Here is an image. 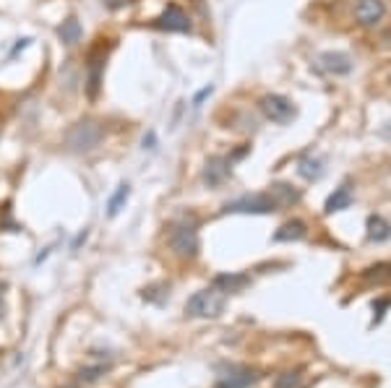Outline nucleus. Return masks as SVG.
Returning <instances> with one entry per match:
<instances>
[{
    "instance_id": "10",
    "label": "nucleus",
    "mask_w": 391,
    "mask_h": 388,
    "mask_svg": "<svg viewBox=\"0 0 391 388\" xmlns=\"http://www.w3.org/2000/svg\"><path fill=\"white\" fill-rule=\"evenodd\" d=\"M321 65H323V70H329L334 76H342V73H350L352 70V60H350V55H344V52H323Z\"/></svg>"
},
{
    "instance_id": "19",
    "label": "nucleus",
    "mask_w": 391,
    "mask_h": 388,
    "mask_svg": "<svg viewBox=\"0 0 391 388\" xmlns=\"http://www.w3.org/2000/svg\"><path fill=\"white\" fill-rule=\"evenodd\" d=\"M300 175H303L305 180H318L323 175V162L316 160V157L300 160Z\"/></svg>"
},
{
    "instance_id": "8",
    "label": "nucleus",
    "mask_w": 391,
    "mask_h": 388,
    "mask_svg": "<svg viewBox=\"0 0 391 388\" xmlns=\"http://www.w3.org/2000/svg\"><path fill=\"white\" fill-rule=\"evenodd\" d=\"M227 178H230V160H225V157H209L204 164L206 185H209V188H216V185H222Z\"/></svg>"
},
{
    "instance_id": "14",
    "label": "nucleus",
    "mask_w": 391,
    "mask_h": 388,
    "mask_svg": "<svg viewBox=\"0 0 391 388\" xmlns=\"http://www.w3.org/2000/svg\"><path fill=\"white\" fill-rule=\"evenodd\" d=\"M305 238V224L303 222H287L274 232V242H290V240H303Z\"/></svg>"
},
{
    "instance_id": "4",
    "label": "nucleus",
    "mask_w": 391,
    "mask_h": 388,
    "mask_svg": "<svg viewBox=\"0 0 391 388\" xmlns=\"http://www.w3.org/2000/svg\"><path fill=\"white\" fill-rule=\"evenodd\" d=\"M258 107H261V112H264L272 123H279V125H287V123L297 115L295 104L287 100V97H282V94H266V97H261Z\"/></svg>"
},
{
    "instance_id": "12",
    "label": "nucleus",
    "mask_w": 391,
    "mask_h": 388,
    "mask_svg": "<svg viewBox=\"0 0 391 388\" xmlns=\"http://www.w3.org/2000/svg\"><path fill=\"white\" fill-rule=\"evenodd\" d=\"M350 203H352V190H350V185H342V188H337L332 196L326 199L323 211H326V214H334V211L350 209Z\"/></svg>"
},
{
    "instance_id": "26",
    "label": "nucleus",
    "mask_w": 391,
    "mask_h": 388,
    "mask_svg": "<svg viewBox=\"0 0 391 388\" xmlns=\"http://www.w3.org/2000/svg\"><path fill=\"white\" fill-rule=\"evenodd\" d=\"M63 388H76V386H63Z\"/></svg>"
},
{
    "instance_id": "9",
    "label": "nucleus",
    "mask_w": 391,
    "mask_h": 388,
    "mask_svg": "<svg viewBox=\"0 0 391 388\" xmlns=\"http://www.w3.org/2000/svg\"><path fill=\"white\" fill-rule=\"evenodd\" d=\"M383 13H386L383 0H360L357 8H355V16H357L362 26H376L383 19Z\"/></svg>"
},
{
    "instance_id": "3",
    "label": "nucleus",
    "mask_w": 391,
    "mask_h": 388,
    "mask_svg": "<svg viewBox=\"0 0 391 388\" xmlns=\"http://www.w3.org/2000/svg\"><path fill=\"white\" fill-rule=\"evenodd\" d=\"M272 211H279L272 193H248L225 203V214H272Z\"/></svg>"
},
{
    "instance_id": "22",
    "label": "nucleus",
    "mask_w": 391,
    "mask_h": 388,
    "mask_svg": "<svg viewBox=\"0 0 391 388\" xmlns=\"http://www.w3.org/2000/svg\"><path fill=\"white\" fill-rule=\"evenodd\" d=\"M102 3H105V6H108V8H123V6H128V3H133V0H102Z\"/></svg>"
},
{
    "instance_id": "1",
    "label": "nucleus",
    "mask_w": 391,
    "mask_h": 388,
    "mask_svg": "<svg viewBox=\"0 0 391 388\" xmlns=\"http://www.w3.org/2000/svg\"><path fill=\"white\" fill-rule=\"evenodd\" d=\"M105 139V128H102V123L97 120H78L71 125V130L66 133V146L71 151H91L97 149L99 143Z\"/></svg>"
},
{
    "instance_id": "20",
    "label": "nucleus",
    "mask_w": 391,
    "mask_h": 388,
    "mask_svg": "<svg viewBox=\"0 0 391 388\" xmlns=\"http://www.w3.org/2000/svg\"><path fill=\"white\" fill-rule=\"evenodd\" d=\"M365 279H371V281H389L391 279V263H378V266H371V269L365 271Z\"/></svg>"
},
{
    "instance_id": "23",
    "label": "nucleus",
    "mask_w": 391,
    "mask_h": 388,
    "mask_svg": "<svg viewBox=\"0 0 391 388\" xmlns=\"http://www.w3.org/2000/svg\"><path fill=\"white\" fill-rule=\"evenodd\" d=\"M154 143H156V136L149 130L147 136H144V149H154Z\"/></svg>"
},
{
    "instance_id": "6",
    "label": "nucleus",
    "mask_w": 391,
    "mask_h": 388,
    "mask_svg": "<svg viewBox=\"0 0 391 388\" xmlns=\"http://www.w3.org/2000/svg\"><path fill=\"white\" fill-rule=\"evenodd\" d=\"M102 73H105V50L102 47H91L87 55V97L97 100L99 89H102Z\"/></svg>"
},
{
    "instance_id": "17",
    "label": "nucleus",
    "mask_w": 391,
    "mask_h": 388,
    "mask_svg": "<svg viewBox=\"0 0 391 388\" xmlns=\"http://www.w3.org/2000/svg\"><path fill=\"white\" fill-rule=\"evenodd\" d=\"M368 238L373 242H383V240L391 238V224L383 217H371L368 219Z\"/></svg>"
},
{
    "instance_id": "18",
    "label": "nucleus",
    "mask_w": 391,
    "mask_h": 388,
    "mask_svg": "<svg viewBox=\"0 0 391 388\" xmlns=\"http://www.w3.org/2000/svg\"><path fill=\"white\" fill-rule=\"evenodd\" d=\"M128 196H131V185H128V183H120V185H117V190L112 193L110 203H108V214H110V217H117V214H120V209L126 206Z\"/></svg>"
},
{
    "instance_id": "16",
    "label": "nucleus",
    "mask_w": 391,
    "mask_h": 388,
    "mask_svg": "<svg viewBox=\"0 0 391 388\" xmlns=\"http://www.w3.org/2000/svg\"><path fill=\"white\" fill-rule=\"evenodd\" d=\"M58 37L63 45H76V42H81V24H78V19L63 21L58 26Z\"/></svg>"
},
{
    "instance_id": "11",
    "label": "nucleus",
    "mask_w": 391,
    "mask_h": 388,
    "mask_svg": "<svg viewBox=\"0 0 391 388\" xmlns=\"http://www.w3.org/2000/svg\"><path fill=\"white\" fill-rule=\"evenodd\" d=\"M258 375H256L253 370H233V373H227V375H219V388H245L256 383Z\"/></svg>"
},
{
    "instance_id": "15",
    "label": "nucleus",
    "mask_w": 391,
    "mask_h": 388,
    "mask_svg": "<svg viewBox=\"0 0 391 388\" xmlns=\"http://www.w3.org/2000/svg\"><path fill=\"white\" fill-rule=\"evenodd\" d=\"M272 199L276 201V206L282 209V206H293V203H297L300 201V193L297 190H293L290 185H284V183H276V185H272Z\"/></svg>"
},
{
    "instance_id": "13",
    "label": "nucleus",
    "mask_w": 391,
    "mask_h": 388,
    "mask_svg": "<svg viewBox=\"0 0 391 388\" xmlns=\"http://www.w3.org/2000/svg\"><path fill=\"white\" fill-rule=\"evenodd\" d=\"M248 281H251V279L245 277V274H219V277L214 279V287L222 289L225 295H233V292H240Z\"/></svg>"
},
{
    "instance_id": "25",
    "label": "nucleus",
    "mask_w": 391,
    "mask_h": 388,
    "mask_svg": "<svg viewBox=\"0 0 391 388\" xmlns=\"http://www.w3.org/2000/svg\"><path fill=\"white\" fill-rule=\"evenodd\" d=\"M6 313V302H3V287H0V316Z\"/></svg>"
},
{
    "instance_id": "24",
    "label": "nucleus",
    "mask_w": 391,
    "mask_h": 388,
    "mask_svg": "<svg viewBox=\"0 0 391 388\" xmlns=\"http://www.w3.org/2000/svg\"><path fill=\"white\" fill-rule=\"evenodd\" d=\"M212 91H214V89H212V86H206V89L201 91V94H198V97H196V100H193V107H198V104H201V102H204L206 97H209V94H212Z\"/></svg>"
},
{
    "instance_id": "7",
    "label": "nucleus",
    "mask_w": 391,
    "mask_h": 388,
    "mask_svg": "<svg viewBox=\"0 0 391 388\" xmlns=\"http://www.w3.org/2000/svg\"><path fill=\"white\" fill-rule=\"evenodd\" d=\"M154 26L162 31H191V19L180 6H167L162 16L154 21Z\"/></svg>"
},
{
    "instance_id": "5",
    "label": "nucleus",
    "mask_w": 391,
    "mask_h": 388,
    "mask_svg": "<svg viewBox=\"0 0 391 388\" xmlns=\"http://www.w3.org/2000/svg\"><path fill=\"white\" fill-rule=\"evenodd\" d=\"M170 248L175 250L180 258H193L198 253V232L193 224H175L170 232Z\"/></svg>"
},
{
    "instance_id": "2",
    "label": "nucleus",
    "mask_w": 391,
    "mask_h": 388,
    "mask_svg": "<svg viewBox=\"0 0 391 388\" xmlns=\"http://www.w3.org/2000/svg\"><path fill=\"white\" fill-rule=\"evenodd\" d=\"M225 302H227V295L212 284L209 289H201V292H196L193 297L188 300L186 313L193 316V318H216L225 310Z\"/></svg>"
},
{
    "instance_id": "21",
    "label": "nucleus",
    "mask_w": 391,
    "mask_h": 388,
    "mask_svg": "<svg viewBox=\"0 0 391 388\" xmlns=\"http://www.w3.org/2000/svg\"><path fill=\"white\" fill-rule=\"evenodd\" d=\"M276 388H305V380L300 373H284L276 380Z\"/></svg>"
}]
</instances>
